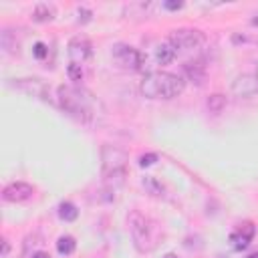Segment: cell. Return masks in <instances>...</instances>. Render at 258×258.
I'll return each mask as SVG.
<instances>
[{
  "instance_id": "cell-1",
  "label": "cell",
  "mask_w": 258,
  "mask_h": 258,
  "mask_svg": "<svg viewBox=\"0 0 258 258\" xmlns=\"http://www.w3.org/2000/svg\"><path fill=\"white\" fill-rule=\"evenodd\" d=\"M56 99L60 109L71 115L73 119H77L79 123L91 125L97 119V111H99V101L95 99V95L83 87L77 85H60L56 89Z\"/></svg>"
},
{
  "instance_id": "cell-2",
  "label": "cell",
  "mask_w": 258,
  "mask_h": 258,
  "mask_svg": "<svg viewBox=\"0 0 258 258\" xmlns=\"http://www.w3.org/2000/svg\"><path fill=\"white\" fill-rule=\"evenodd\" d=\"M183 89H185L183 77H179L175 73H167V71H153V73L145 75L139 85L141 95L145 99H153V101L175 99L183 93Z\"/></svg>"
},
{
  "instance_id": "cell-3",
  "label": "cell",
  "mask_w": 258,
  "mask_h": 258,
  "mask_svg": "<svg viewBox=\"0 0 258 258\" xmlns=\"http://www.w3.org/2000/svg\"><path fill=\"white\" fill-rule=\"evenodd\" d=\"M127 226H129V234H131V240L137 252L147 254L157 248L161 240V226L151 216L139 210H133L127 216Z\"/></svg>"
},
{
  "instance_id": "cell-4",
  "label": "cell",
  "mask_w": 258,
  "mask_h": 258,
  "mask_svg": "<svg viewBox=\"0 0 258 258\" xmlns=\"http://www.w3.org/2000/svg\"><path fill=\"white\" fill-rule=\"evenodd\" d=\"M127 161H129V155L125 149L111 143H105L101 147V175L111 189L123 185L127 175Z\"/></svg>"
},
{
  "instance_id": "cell-5",
  "label": "cell",
  "mask_w": 258,
  "mask_h": 258,
  "mask_svg": "<svg viewBox=\"0 0 258 258\" xmlns=\"http://www.w3.org/2000/svg\"><path fill=\"white\" fill-rule=\"evenodd\" d=\"M111 58H113V62H115L121 71H127V73H137V71H141L143 64H145L143 52L137 50L135 46L123 44V42L113 44V48H111Z\"/></svg>"
},
{
  "instance_id": "cell-6",
  "label": "cell",
  "mask_w": 258,
  "mask_h": 258,
  "mask_svg": "<svg viewBox=\"0 0 258 258\" xmlns=\"http://www.w3.org/2000/svg\"><path fill=\"white\" fill-rule=\"evenodd\" d=\"M167 42L177 50V52H194L204 46L206 36L198 28H175L169 32Z\"/></svg>"
},
{
  "instance_id": "cell-7",
  "label": "cell",
  "mask_w": 258,
  "mask_h": 258,
  "mask_svg": "<svg viewBox=\"0 0 258 258\" xmlns=\"http://www.w3.org/2000/svg\"><path fill=\"white\" fill-rule=\"evenodd\" d=\"M12 89L16 91H22L34 99H40V101H50V87L42 81V79H36V77H28V79H14L8 83Z\"/></svg>"
},
{
  "instance_id": "cell-8",
  "label": "cell",
  "mask_w": 258,
  "mask_h": 258,
  "mask_svg": "<svg viewBox=\"0 0 258 258\" xmlns=\"http://www.w3.org/2000/svg\"><path fill=\"white\" fill-rule=\"evenodd\" d=\"M230 91L236 99H252L258 95V79L256 75H248V73H242L238 75L232 85H230Z\"/></svg>"
},
{
  "instance_id": "cell-9",
  "label": "cell",
  "mask_w": 258,
  "mask_h": 258,
  "mask_svg": "<svg viewBox=\"0 0 258 258\" xmlns=\"http://www.w3.org/2000/svg\"><path fill=\"white\" fill-rule=\"evenodd\" d=\"M67 52H69V58L71 62H77V64H83L87 60H91L93 56V44L87 36H73L67 44Z\"/></svg>"
},
{
  "instance_id": "cell-10",
  "label": "cell",
  "mask_w": 258,
  "mask_h": 258,
  "mask_svg": "<svg viewBox=\"0 0 258 258\" xmlns=\"http://www.w3.org/2000/svg\"><path fill=\"white\" fill-rule=\"evenodd\" d=\"M34 196V187L26 181H12L8 185H4L2 189V200L4 202H10V204H20V202H26Z\"/></svg>"
},
{
  "instance_id": "cell-11",
  "label": "cell",
  "mask_w": 258,
  "mask_h": 258,
  "mask_svg": "<svg viewBox=\"0 0 258 258\" xmlns=\"http://www.w3.org/2000/svg\"><path fill=\"white\" fill-rule=\"evenodd\" d=\"M254 236H256V226L252 222H242L230 234V244H232L234 250L240 252V250H246L248 248V244L254 240Z\"/></svg>"
},
{
  "instance_id": "cell-12",
  "label": "cell",
  "mask_w": 258,
  "mask_h": 258,
  "mask_svg": "<svg viewBox=\"0 0 258 258\" xmlns=\"http://www.w3.org/2000/svg\"><path fill=\"white\" fill-rule=\"evenodd\" d=\"M54 16H56L54 6L46 4V2L36 4L34 10H32V20L34 22H50V20H54Z\"/></svg>"
},
{
  "instance_id": "cell-13",
  "label": "cell",
  "mask_w": 258,
  "mask_h": 258,
  "mask_svg": "<svg viewBox=\"0 0 258 258\" xmlns=\"http://www.w3.org/2000/svg\"><path fill=\"white\" fill-rule=\"evenodd\" d=\"M175 56H177V50H175L169 42H161V44L155 48V60H157L159 64H169V62L175 60Z\"/></svg>"
},
{
  "instance_id": "cell-14",
  "label": "cell",
  "mask_w": 258,
  "mask_h": 258,
  "mask_svg": "<svg viewBox=\"0 0 258 258\" xmlns=\"http://www.w3.org/2000/svg\"><path fill=\"white\" fill-rule=\"evenodd\" d=\"M141 185H143L145 191H147L149 196H153V198H163V196H165V187L161 185V181H157V179L151 177V175H145V177L141 179Z\"/></svg>"
},
{
  "instance_id": "cell-15",
  "label": "cell",
  "mask_w": 258,
  "mask_h": 258,
  "mask_svg": "<svg viewBox=\"0 0 258 258\" xmlns=\"http://www.w3.org/2000/svg\"><path fill=\"white\" fill-rule=\"evenodd\" d=\"M206 107H208V111H210V113L220 115V113L226 109V97H224V95H220V93H214V95H210V97H208Z\"/></svg>"
},
{
  "instance_id": "cell-16",
  "label": "cell",
  "mask_w": 258,
  "mask_h": 258,
  "mask_svg": "<svg viewBox=\"0 0 258 258\" xmlns=\"http://www.w3.org/2000/svg\"><path fill=\"white\" fill-rule=\"evenodd\" d=\"M58 218L64 220V222H75V220L79 218V210H77V206L71 204V202H62V204H58Z\"/></svg>"
},
{
  "instance_id": "cell-17",
  "label": "cell",
  "mask_w": 258,
  "mask_h": 258,
  "mask_svg": "<svg viewBox=\"0 0 258 258\" xmlns=\"http://www.w3.org/2000/svg\"><path fill=\"white\" fill-rule=\"evenodd\" d=\"M75 248H77V242H75V238L69 236V234H64V236H60V238L56 240V250H58V254H62V256L73 254Z\"/></svg>"
},
{
  "instance_id": "cell-18",
  "label": "cell",
  "mask_w": 258,
  "mask_h": 258,
  "mask_svg": "<svg viewBox=\"0 0 258 258\" xmlns=\"http://www.w3.org/2000/svg\"><path fill=\"white\" fill-rule=\"evenodd\" d=\"M183 71L187 73V77H189V79H194V81L202 83V79H204V67H202L200 62H185Z\"/></svg>"
},
{
  "instance_id": "cell-19",
  "label": "cell",
  "mask_w": 258,
  "mask_h": 258,
  "mask_svg": "<svg viewBox=\"0 0 258 258\" xmlns=\"http://www.w3.org/2000/svg\"><path fill=\"white\" fill-rule=\"evenodd\" d=\"M67 75H69V79H71L73 83H79V81H83V64H77V62H69V67H67Z\"/></svg>"
},
{
  "instance_id": "cell-20",
  "label": "cell",
  "mask_w": 258,
  "mask_h": 258,
  "mask_svg": "<svg viewBox=\"0 0 258 258\" xmlns=\"http://www.w3.org/2000/svg\"><path fill=\"white\" fill-rule=\"evenodd\" d=\"M155 161H157V153H145V155L139 157V165H141V167H149V165H153Z\"/></svg>"
},
{
  "instance_id": "cell-21",
  "label": "cell",
  "mask_w": 258,
  "mask_h": 258,
  "mask_svg": "<svg viewBox=\"0 0 258 258\" xmlns=\"http://www.w3.org/2000/svg\"><path fill=\"white\" fill-rule=\"evenodd\" d=\"M32 52H34V56H36V58H44V56L48 54V48H46V44H44V42H36V44H34V48H32Z\"/></svg>"
},
{
  "instance_id": "cell-22",
  "label": "cell",
  "mask_w": 258,
  "mask_h": 258,
  "mask_svg": "<svg viewBox=\"0 0 258 258\" xmlns=\"http://www.w3.org/2000/svg\"><path fill=\"white\" fill-rule=\"evenodd\" d=\"M163 6H165L167 10H181V8H183V2H179V0H165Z\"/></svg>"
},
{
  "instance_id": "cell-23",
  "label": "cell",
  "mask_w": 258,
  "mask_h": 258,
  "mask_svg": "<svg viewBox=\"0 0 258 258\" xmlns=\"http://www.w3.org/2000/svg\"><path fill=\"white\" fill-rule=\"evenodd\" d=\"M91 16H93L91 10H87V8H79V22H89Z\"/></svg>"
},
{
  "instance_id": "cell-24",
  "label": "cell",
  "mask_w": 258,
  "mask_h": 258,
  "mask_svg": "<svg viewBox=\"0 0 258 258\" xmlns=\"http://www.w3.org/2000/svg\"><path fill=\"white\" fill-rule=\"evenodd\" d=\"M8 252H10V242L6 238H2V258H6Z\"/></svg>"
},
{
  "instance_id": "cell-25",
  "label": "cell",
  "mask_w": 258,
  "mask_h": 258,
  "mask_svg": "<svg viewBox=\"0 0 258 258\" xmlns=\"http://www.w3.org/2000/svg\"><path fill=\"white\" fill-rule=\"evenodd\" d=\"M32 258H50V254L40 250V252H34V254H32Z\"/></svg>"
},
{
  "instance_id": "cell-26",
  "label": "cell",
  "mask_w": 258,
  "mask_h": 258,
  "mask_svg": "<svg viewBox=\"0 0 258 258\" xmlns=\"http://www.w3.org/2000/svg\"><path fill=\"white\" fill-rule=\"evenodd\" d=\"M161 258H179V256H177V254H173V252H167V254H163Z\"/></svg>"
},
{
  "instance_id": "cell-27",
  "label": "cell",
  "mask_w": 258,
  "mask_h": 258,
  "mask_svg": "<svg viewBox=\"0 0 258 258\" xmlns=\"http://www.w3.org/2000/svg\"><path fill=\"white\" fill-rule=\"evenodd\" d=\"M250 22H252V24H254V26H258V14H256V16H254V18H252V20H250Z\"/></svg>"
},
{
  "instance_id": "cell-28",
  "label": "cell",
  "mask_w": 258,
  "mask_h": 258,
  "mask_svg": "<svg viewBox=\"0 0 258 258\" xmlns=\"http://www.w3.org/2000/svg\"><path fill=\"white\" fill-rule=\"evenodd\" d=\"M248 258H258V252H252V254H250Z\"/></svg>"
},
{
  "instance_id": "cell-29",
  "label": "cell",
  "mask_w": 258,
  "mask_h": 258,
  "mask_svg": "<svg viewBox=\"0 0 258 258\" xmlns=\"http://www.w3.org/2000/svg\"><path fill=\"white\" fill-rule=\"evenodd\" d=\"M254 75H256V79H258V60H256V73H254Z\"/></svg>"
}]
</instances>
